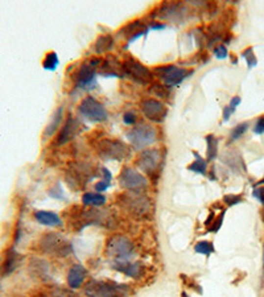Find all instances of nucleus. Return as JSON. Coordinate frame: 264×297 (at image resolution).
Segmentation results:
<instances>
[{
    "label": "nucleus",
    "instance_id": "nucleus-1",
    "mask_svg": "<svg viewBox=\"0 0 264 297\" xmlns=\"http://www.w3.org/2000/svg\"><path fill=\"white\" fill-rule=\"evenodd\" d=\"M118 205L134 218H147L152 211V201L143 192H124L118 197Z\"/></svg>",
    "mask_w": 264,
    "mask_h": 297
},
{
    "label": "nucleus",
    "instance_id": "nucleus-2",
    "mask_svg": "<svg viewBox=\"0 0 264 297\" xmlns=\"http://www.w3.org/2000/svg\"><path fill=\"white\" fill-rule=\"evenodd\" d=\"M39 248L43 254L66 258L73 254V245L58 233H47L40 238Z\"/></svg>",
    "mask_w": 264,
    "mask_h": 297
},
{
    "label": "nucleus",
    "instance_id": "nucleus-3",
    "mask_svg": "<svg viewBox=\"0 0 264 297\" xmlns=\"http://www.w3.org/2000/svg\"><path fill=\"white\" fill-rule=\"evenodd\" d=\"M96 151L100 159L111 161H123L131 157L130 147L121 140L113 138H103L96 140Z\"/></svg>",
    "mask_w": 264,
    "mask_h": 297
},
{
    "label": "nucleus",
    "instance_id": "nucleus-4",
    "mask_svg": "<svg viewBox=\"0 0 264 297\" xmlns=\"http://www.w3.org/2000/svg\"><path fill=\"white\" fill-rule=\"evenodd\" d=\"M130 288L127 285L118 284L114 281L90 280L85 285V295L87 297H127Z\"/></svg>",
    "mask_w": 264,
    "mask_h": 297
},
{
    "label": "nucleus",
    "instance_id": "nucleus-5",
    "mask_svg": "<svg viewBox=\"0 0 264 297\" xmlns=\"http://www.w3.org/2000/svg\"><path fill=\"white\" fill-rule=\"evenodd\" d=\"M102 58L94 57L90 60L85 61L77 73L74 74V83L77 89H82V90L90 91L96 89V73L99 70L100 65H102Z\"/></svg>",
    "mask_w": 264,
    "mask_h": 297
},
{
    "label": "nucleus",
    "instance_id": "nucleus-6",
    "mask_svg": "<svg viewBox=\"0 0 264 297\" xmlns=\"http://www.w3.org/2000/svg\"><path fill=\"white\" fill-rule=\"evenodd\" d=\"M127 139L130 142V146L136 149V151H142L147 147H151L155 144L159 139V132L157 129L151 124H138L134 128H131L127 132Z\"/></svg>",
    "mask_w": 264,
    "mask_h": 297
},
{
    "label": "nucleus",
    "instance_id": "nucleus-7",
    "mask_svg": "<svg viewBox=\"0 0 264 297\" xmlns=\"http://www.w3.org/2000/svg\"><path fill=\"white\" fill-rule=\"evenodd\" d=\"M135 247L132 242L124 235H113L107 241L104 254L107 258H113L115 260H121V262H128L131 256L134 255Z\"/></svg>",
    "mask_w": 264,
    "mask_h": 297
},
{
    "label": "nucleus",
    "instance_id": "nucleus-8",
    "mask_svg": "<svg viewBox=\"0 0 264 297\" xmlns=\"http://www.w3.org/2000/svg\"><path fill=\"white\" fill-rule=\"evenodd\" d=\"M135 164L147 176H156L157 173L160 172L161 164H163V152L159 148L144 149L138 155Z\"/></svg>",
    "mask_w": 264,
    "mask_h": 297
},
{
    "label": "nucleus",
    "instance_id": "nucleus-9",
    "mask_svg": "<svg viewBox=\"0 0 264 297\" xmlns=\"http://www.w3.org/2000/svg\"><path fill=\"white\" fill-rule=\"evenodd\" d=\"M121 69H123V75H127L132 81L138 82L140 85H148L153 79V74L151 70L132 57L121 62Z\"/></svg>",
    "mask_w": 264,
    "mask_h": 297
},
{
    "label": "nucleus",
    "instance_id": "nucleus-10",
    "mask_svg": "<svg viewBox=\"0 0 264 297\" xmlns=\"http://www.w3.org/2000/svg\"><path fill=\"white\" fill-rule=\"evenodd\" d=\"M119 185L127 192H143L147 189L148 180L136 169L126 167L119 174Z\"/></svg>",
    "mask_w": 264,
    "mask_h": 297
},
{
    "label": "nucleus",
    "instance_id": "nucleus-11",
    "mask_svg": "<svg viewBox=\"0 0 264 297\" xmlns=\"http://www.w3.org/2000/svg\"><path fill=\"white\" fill-rule=\"evenodd\" d=\"M192 73H193V70L178 68L176 65H165V66H159L155 69V74L164 82L167 87L178 86Z\"/></svg>",
    "mask_w": 264,
    "mask_h": 297
},
{
    "label": "nucleus",
    "instance_id": "nucleus-12",
    "mask_svg": "<svg viewBox=\"0 0 264 297\" xmlns=\"http://www.w3.org/2000/svg\"><path fill=\"white\" fill-rule=\"evenodd\" d=\"M78 111L85 119L96 123L104 122L108 117L106 107L93 97H86L82 99V102L78 106Z\"/></svg>",
    "mask_w": 264,
    "mask_h": 297
},
{
    "label": "nucleus",
    "instance_id": "nucleus-13",
    "mask_svg": "<svg viewBox=\"0 0 264 297\" xmlns=\"http://www.w3.org/2000/svg\"><path fill=\"white\" fill-rule=\"evenodd\" d=\"M189 12L191 9L182 3H163L159 8V12L153 13V16L163 20L180 23L185 22L186 19L189 18Z\"/></svg>",
    "mask_w": 264,
    "mask_h": 297
},
{
    "label": "nucleus",
    "instance_id": "nucleus-14",
    "mask_svg": "<svg viewBox=\"0 0 264 297\" xmlns=\"http://www.w3.org/2000/svg\"><path fill=\"white\" fill-rule=\"evenodd\" d=\"M140 110L143 112L144 117L153 123L164 122L167 114H168V108L165 107V104L153 98L143 99L140 102Z\"/></svg>",
    "mask_w": 264,
    "mask_h": 297
},
{
    "label": "nucleus",
    "instance_id": "nucleus-15",
    "mask_svg": "<svg viewBox=\"0 0 264 297\" xmlns=\"http://www.w3.org/2000/svg\"><path fill=\"white\" fill-rule=\"evenodd\" d=\"M83 129V125L81 124V122L77 118L69 115L66 119V123L64 127L61 128L60 134L57 135L56 144L57 146H64L66 143L72 142L75 136H78L81 134V131Z\"/></svg>",
    "mask_w": 264,
    "mask_h": 297
},
{
    "label": "nucleus",
    "instance_id": "nucleus-16",
    "mask_svg": "<svg viewBox=\"0 0 264 297\" xmlns=\"http://www.w3.org/2000/svg\"><path fill=\"white\" fill-rule=\"evenodd\" d=\"M83 227L85 226H90V224H98V226H103V227H111L114 223V218L107 211L96 210L91 209L83 213Z\"/></svg>",
    "mask_w": 264,
    "mask_h": 297
},
{
    "label": "nucleus",
    "instance_id": "nucleus-17",
    "mask_svg": "<svg viewBox=\"0 0 264 297\" xmlns=\"http://www.w3.org/2000/svg\"><path fill=\"white\" fill-rule=\"evenodd\" d=\"M148 32H149V26L145 25V23L142 20H134V22L128 23L119 30L120 36L128 39V44L134 43L135 40H138L142 36H145Z\"/></svg>",
    "mask_w": 264,
    "mask_h": 297
},
{
    "label": "nucleus",
    "instance_id": "nucleus-18",
    "mask_svg": "<svg viewBox=\"0 0 264 297\" xmlns=\"http://www.w3.org/2000/svg\"><path fill=\"white\" fill-rule=\"evenodd\" d=\"M111 267L117 271L124 273L128 277L132 279H140L143 275V266L140 263H130V262H121V260H115L113 262Z\"/></svg>",
    "mask_w": 264,
    "mask_h": 297
},
{
    "label": "nucleus",
    "instance_id": "nucleus-19",
    "mask_svg": "<svg viewBox=\"0 0 264 297\" xmlns=\"http://www.w3.org/2000/svg\"><path fill=\"white\" fill-rule=\"evenodd\" d=\"M87 277V270L82 264H74L68 272V285L72 289L81 288Z\"/></svg>",
    "mask_w": 264,
    "mask_h": 297
},
{
    "label": "nucleus",
    "instance_id": "nucleus-20",
    "mask_svg": "<svg viewBox=\"0 0 264 297\" xmlns=\"http://www.w3.org/2000/svg\"><path fill=\"white\" fill-rule=\"evenodd\" d=\"M99 74L103 77H123V69L121 64H119L117 58L113 56H108L106 60L102 61L99 68Z\"/></svg>",
    "mask_w": 264,
    "mask_h": 297
},
{
    "label": "nucleus",
    "instance_id": "nucleus-21",
    "mask_svg": "<svg viewBox=\"0 0 264 297\" xmlns=\"http://www.w3.org/2000/svg\"><path fill=\"white\" fill-rule=\"evenodd\" d=\"M35 220L40 224H44V226H52V227H60V226H62V220L60 218V216L57 213H53V211H35Z\"/></svg>",
    "mask_w": 264,
    "mask_h": 297
},
{
    "label": "nucleus",
    "instance_id": "nucleus-22",
    "mask_svg": "<svg viewBox=\"0 0 264 297\" xmlns=\"http://www.w3.org/2000/svg\"><path fill=\"white\" fill-rule=\"evenodd\" d=\"M19 263V254L13 248H9L7 251V254L4 256V260L0 264V275L1 276H8L9 273H12L16 267H18Z\"/></svg>",
    "mask_w": 264,
    "mask_h": 297
},
{
    "label": "nucleus",
    "instance_id": "nucleus-23",
    "mask_svg": "<svg viewBox=\"0 0 264 297\" xmlns=\"http://www.w3.org/2000/svg\"><path fill=\"white\" fill-rule=\"evenodd\" d=\"M29 271L30 273L39 279H48L49 277V266L48 263L43 260V259L33 258L30 260L29 264Z\"/></svg>",
    "mask_w": 264,
    "mask_h": 297
},
{
    "label": "nucleus",
    "instance_id": "nucleus-24",
    "mask_svg": "<svg viewBox=\"0 0 264 297\" xmlns=\"http://www.w3.org/2000/svg\"><path fill=\"white\" fill-rule=\"evenodd\" d=\"M114 48V39L111 35H102L94 43V52L96 54L108 53Z\"/></svg>",
    "mask_w": 264,
    "mask_h": 297
},
{
    "label": "nucleus",
    "instance_id": "nucleus-25",
    "mask_svg": "<svg viewBox=\"0 0 264 297\" xmlns=\"http://www.w3.org/2000/svg\"><path fill=\"white\" fill-rule=\"evenodd\" d=\"M62 117H64V107L61 106V107H58L56 111H54L52 119H50V123L47 125V128L44 131V138H50V136H53V134L56 132L57 128L60 127Z\"/></svg>",
    "mask_w": 264,
    "mask_h": 297
},
{
    "label": "nucleus",
    "instance_id": "nucleus-26",
    "mask_svg": "<svg viewBox=\"0 0 264 297\" xmlns=\"http://www.w3.org/2000/svg\"><path fill=\"white\" fill-rule=\"evenodd\" d=\"M107 201L106 196L102 193H85L82 196V202L86 206H93V207H99L104 205Z\"/></svg>",
    "mask_w": 264,
    "mask_h": 297
},
{
    "label": "nucleus",
    "instance_id": "nucleus-27",
    "mask_svg": "<svg viewBox=\"0 0 264 297\" xmlns=\"http://www.w3.org/2000/svg\"><path fill=\"white\" fill-rule=\"evenodd\" d=\"M193 155H194L195 160L188 167V171L198 173V174H202V176H206V174H208V160H205L204 157L199 155V153H197V152H194Z\"/></svg>",
    "mask_w": 264,
    "mask_h": 297
},
{
    "label": "nucleus",
    "instance_id": "nucleus-28",
    "mask_svg": "<svg viewBox=\"0 0 264 297\" xmlns=\"http://www.w3.org/2000/svg\"><path fill=\"white\" fill-rule=\"evenodd\" d=\"M222 159H223L222 161L227 164V165H229L230 168L233 169L234 172L235 171H239L240 168L244 169V164H243L242 156L239 155V153H237V152L226 153V155H223Z\"/></svg>",
    "mask_w": 264,
    "mask_h": 297
},
{
    "label": "nucleus",
    "instance_id": "nucleus-29",
    "mask_svg": "<svg viewBox=\"0 0 264 297\" xmlns=\"http://www.w3.org/2000/svg\"><path fill=\"white\" fill-rule=\"evenodd\" d=\"M205 142H206V147H208L206 160L213 161V160L216 159V155H218V139L214 135H208L205 138Z\"/></svg>",
    "mask_w": 264,
    "mask_h": 297
},
{
    "label": "nucleus",
    "instance_id": "nucleus-30",
    "mask_svg": "<svg viewBox=\"0 0 264 297\" xmlns=\"http://www.w3.org/2000/svg\"><path fill=\"white\" fill-rule=\"evenodd\" d=\"M102 172V180L98 181V184L96 185V193H102L104 190L107 189L108 186L111 185V180H113V174L108 171L107 168H102L100 169Z\"/></svg>",
    "mask_w": 264,
    "mask_h": 297
},
{
    "label": "nucleus",
    "instance_id": "nucleus-31",
    "mask_svg": "<svg viewBox=\"0 0 264 297\" xmlns=\"http://www.w3.org/2000/svg\"><path fill=\"white\" fill-rule=\"evenodd\" d=\"M60 65V58L56 52H49L43 61V68L49 72H54Z\"/></svg>",
    "mask_w": 264,
    "mask_h": 297
},
{
    "label": "nucleus",
    "instance_id": "nucleus-32",
    "mask_svg": "<svg viewBox=\"0 0 264 297\" xmlns=\"http://www.w3.org/2000/svg\"><path fill=\"white\" fill-rule=\"evenodd\" d=\"M240 102H242L240 97H234V98L230 100V103L227 104L225 108H223V117H222L223 122L229 121L230 117H231V115L237 111V107H238L239 104H240Z\"/></svg>",
    "mask_w": 264,
    "mask_h": 297
},
{
    "label": "nucleus",
    "instance_id": "nucleus-33",
    "mask_svg": "<svg viewBox=\"0 0 264 297\" xmlns=\"http://www.w3.org/2000/svg\"><path fill=\"white\" fill-rule=\"evenodd\" d=\"M44 297H68L69 296V291L58 287V285H53L49 287L44 291L43 293Z\"/></svg>",
    "mask_w": 264,
    "mask_h": 297
},
{
    "label": "nucleus",
    "instance_id": "nucleus-34",
    "mask_svg": "<svg viewBox=\"0 0 264 297\" xmlns=\"http://www.w3.org/2000/svg\"><path fill=\"white\" fill-rule=\"evenodd\" d=\"M194 251L197 254L209 256V255H212L216 250H214V246H213L210 242L202 241V242H198V243L194 246Z\"/></svg>",
    "mask_w": 264,
    "mask_h": 297
},
{
    "label": "nucleus",
    "instance_id": "nucleus-35",
    "mask_svg": "<svg viewBox=\"0 0 264 297\" xmlns=\"http://www.w3.org/2000/svg\"><path fill=\"white\" fill-rule=\"evenodd\" d=\"M248 125L250 124H248L247 122H244V123H240V124L237 125V127L231 131V134H230V143H233V142H235V140H238L239 138H242L243 135L247 132Z\"/></svg>",
    "mask_w": 264,
    "mask_h": 297
},
{
    "label": "nucleus",
    "instance_id": "nucleus-36",
    "mask_svg": "<svg viewBox=\"0 0 264 297\" xmlns=\"http://www.w3.org/2000/svg\"><path fill=\"white\" fill-rule=\"evenodd\" d=\"M242 57H244V58H246L247 65H248V68H250V69L258 65V60H256V56L254 54V49H252L251 47L247 48L246 50H243Z\"/></svg>",
    "mask_w": 264,
    "mask_h": 297
},
{
    "label": "nucleus",
    "instance_id": "nucleus-37",
    "mask_svg": "<svg viewBox=\"0 0 264 297\" xmlns=\"http://www.w3.org/2000/svg\"><path fill=\"white\" fill-rule=\"evenodd\" d=\"M223 217H225V211H222L219 216L214 217V221H213L212 223L208 226V231L209 233H216L222 226V222H223Z\"/></svg>",
    "mask_w": 264,
    "mask_h": 297
},
{
    "label": "nucleus",
    "instance_id": "nucleus-38",
    "mask_svg": "<svg viewBox=\"0 0 264 297\" xmlns=\"http://www.w3.org/2000/svg\"><path fill=\"white\" fill-rule=\"evenodd\" d=\"M223 201L227 206H234V205L243 202V197L240 194H227L223 197Z\"/></svg>",
    "mask_w": 264,
    "mask_h": 297
},
{
    "label": "nucleus",
    "instance_id": "nucleus-39",
    "mask_svg": "<svg viewBox=\"0 0 264 297\" xmlns=\"http://www.w3.org/2000/svg\"><path fill=\"white\" fill-rule=\"evenodd\" d=\"M49 196L52 198H56V199H64V189H62L60 182H57L56 185L49 190Z\"/></svg>",
    "mask_w": 264,
    "mask_h": 297
},
{
    "label": "nucleus",
    "instance_id": "nucleus-40",
    "mask_svg": "<svg viewBox=\"0 0 264 297\" xmlns=\"http://www.w3.org/2000/svg\"><path fill=\"white\" fill-rule=\"evenodd\" d=\"M214 56L218 60H223L226 57L229 56V52H227V48H226L225 44H221V45H218V47L214 49Z\"/></svg>",
    "mask_w": 264,
    "mask_h": 297
},
{
    "label": "nucleus",
    "instance_id": "nucleus-41",
    "mask_svg": "<svg viewBox=\"0 0 264 297\" xmlns=\"http://www.w3.org/2000/svg\"><path fill=\"white\" fill-rule=\"evenodd\" d=\"M152 93H155L159 97H164V98H168L169 95L168 87L164 86V85H153L152 86Z\"/></svg>",
    "mask_w": 264,
    "mask_h": 297
},
{
    "label": "nucleus",
    "instance_id": "nucleus-42",
    "mask_svg": "<svg viewBox=\"0 0 264 297\" xmlns=\"http://www.w3.org/2000/svg\"><path fill=\"white\" fill-rule=\"evenodd\" d=\"M123 122H124V124L126 125H134L135 123L138 122V118H136L134 112H126V114L123 115Z\"/></svg>",
    "mask_w": 264,
    "mask_h": 297
},
{
    "label": "nucleus",
    "instance_id": "nucleus-43",
    "mask_svg": "<svg viewBox=\"0 0 264 297\" xmlns=\"http://www.w3.org/2000/svg\"><path fill=\"white\" fill-rule=\"evenodd\" d=\"M254 132L256 135H263L264 134V117L259 118L256 122L255 127H254Z\"/></svg>",
    "mask_w": 264,
    "mask_h": 297
},
{
    "label": "nucleus",
    "instance_id": "nucleus-44",
    "mask_svg": "<svg viewBox=\"0 0 264 297\" xmlns=\"http://www.w3.org/2000/svg\"><path fill=\"white\" fill-rule=\"evenodd\" d=\"M254 197H255L256 199H259L260 202L264 205V186L256 188V189L254 190Z\"/></svg>",
    "mask_w": 264,
    "mask_h": 297
},
{
    "label": "nucleus",
    "instance_id": "nucleus-45",
    "mask_svg": "<svg viewBox=\"0 0 264 297\" xmlns=\"http://www.w3.org/2000/svg\"><path fill=\"white\" fill-rule=\"evenodd\" d=\"M161 30V29H165V24H161V23H159V24H151L149 25V30Z\"/></svg>",
    "mask_w": 264,
    "mask_h": 297
},
{
    "label": "nucleus",
    "instance_id": "nucleus-46",
    "mask_svg": "<svg viewBox=\"0 0 264 297\" xmlns=\"http://www.w3.org/2000/svg\"><path fill=\"white\" fill-rule=\"evenodd\" d=\"M181 297H189V296H188V295H186V293H185V292H182Z\"/></svg>",
    "mask_w": 264,
    "mask_h": 297
}]
</instances>
